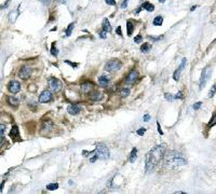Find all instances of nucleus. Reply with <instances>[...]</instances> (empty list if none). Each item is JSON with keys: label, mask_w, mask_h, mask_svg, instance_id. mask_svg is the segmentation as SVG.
I'll return each instance as SVG.
<instances>
[{"label": "nucleus", "mask_w": 216, "mask_h": 194, "mask_svg": "<svg viewBox=\"0 0 216 194\" xmlns=\"http://www.w3.org/2000/svg\"><path fill=\"white\" fill-rule=\"evenodd\" d=\"M167 150V145L165 144H160V145L156 146L155 148H152L151 150L146 154V164H145V169L147 173L152 171L158 164L161 162V160L164 156Z\"/></svg>", "instance_id": "f257e3e1"}, {"label": "nucleus", "mask_w": 216, "mask_h": 194, "mask_svg": "<svg viewBox=\"0 0 216 194\" xmlns=\"http://www.w3.org/2000/svg\"><path fill=\"white\" fill-rule=\"evenodd\" d=\"M109 156H110V153H109L107 146H105L104 144H97L95 148V153L90 159V161L91 163H94L96 160H107L109 159Z\"/></svg>", "instance_id": "f03ea898"}, {"label": "nucleus", "mask_w": 216, "mask_h": 194, "mask_svg": "<svg viewBox=\"0 0 216 194\" xmlns=\"http://www.w3.org/2000/svg\"><path fill=\"white\" fill-rule=\"evenodd\" d=\"M167 165H173L174 167L176 166H182V165L187 164V160L183 156L181 153H172V154H169L167 157Z\"/></svg>", "instance_id": "7ed1b4c3"}, {"label": "nucleus", "mask_w": 216, "mask_h": 194, "mask_svg": "<svg viewBox=\"0 0 216 194\" xmlns=\"http://www.w3.org/2000/svg\"><path fill=\"white\" fill-rule=\"evenodd\" d=\"M122 67V64L120 60L118 59H113V60H109L106 65H105V70L110 71V72H115V71H118L120 70Z\"/></svg>", "instance_id": "20e7f679"}, {"label": "nucleus", "mask_w": 216, "mask_h": 194, "mask_svg": "<svg viewBox=\"0 0 216 194\" xmlns=\"http://www.w3.org/2000/svg\"><path fill=\"white\" fill-rule=\"evenodd\" d=\"M210 76H211V69H210V67L204 68V69L202 70L201 78H200V86H199L200 87V90H202L203 87L205 86L207 80L210 79Z\"/></svg>", "instance_id": "39448f33"}, {"label": "nucleus", "mask_w": 216, "mask_h": 194, "mask_svg": "<svg viewBox=\"0 0 216 194\" xmlns=\"http://www.w3.org/2000/svg\"><path fill=\"white\" fill-rule=\"evenodd\" d=\"M49 85L53 92H59L62 90V82L56 78H49Z\"/></svg>", "instance_id": "423d86ee"}, {"label": "nucleus", "mask_w": 216, "mask_h": 194, "mask_svg": "<svg viewBox=\"0 0 216 194\" xmlns=\"http://www.w3.org/2000/svg\"><path fill=\"white\" fill-rule=\"evenodd\" d=\"M31 74V69L28 66H24L21 68V70L19 71V78H21L22 80H27Z\"/></svg>", "instance_id": "0eeeda50"}, {"label": "nucleus", "mask_w": 216, "mask_h": 194, "mask_svg": "<svg viewBox=\"0 0 216 194\" xmlns=\"http://www.w3.org/2000/svg\"><path fill=\"white\" fill-rule=\"evenodd\" d=\"M186 63H187V59L186 58H183L179 67L177 68V70L174 72V74H173V79H174L175 81H178V80H179V76H181V73H182V71L184 70L185 66H186Z\"/></svg>", "instance_id": "6e6552de"}, {"label": "nucleus", "mask_w": 216, "mask_h": 194, "mask_svg": "<svg viewBox=\"0 0 216 194\" xmlns=\"http://www.w3.org/2000/svg\"><path fill=\"white\" fill-rule=\"evenodd\" d=\"M8 88H9V91H10L11 93L15 94V93H19L21 91V84L17 82V81L13 80V81L9 82V84H8Z\"/></svg>", "instance_id": "1a4fd4ad"}, {"label": "nucleus", "mask_w": 216, "mask_h": 194, "mask_svg": "<svg viewBox=\"0 0 216 194\" xmlns=\"http://www.w3.org/2000/svg\"><path fill=\"white\" fill-rule=\"evenodd\" d=\"M50 100H52V94L50 91H43L40 94L39 96V102L44 104V102H49Z\"/></svg>", "instance_id": "9d476101"}, {"label": "nucleus", "mask_w": 216, "mask_h": 194, "mask_svg": "<svg viewBox=\"0 0 216 194\" xmlns=\"http://www.w3.org/2000/svg\"><path fill=\"white\" fill-rule=\"evenodd\" d=\"M80 111H81V107L79 106V105H77V104L69 105L67 107V112H68L69 114H71V116H77V114L80 113Z\"/></svg>", "instance_id": "9b49d317"}, {"label": "nucleus", "mask_w": 216, "mask_h": 194, "mask_svg": "<svg viewBox=\"0 0 216 194\" xmlns=\"http://www.w3.org/2000/svg\"><path fill=\"white\" fill-rule=\"evenodd\" d=\"M137 78H138V72L136 71V70H132V71L128 74V77H127V79H125V82L129 83V84L134 83L136 80H137Z\"/></svg>", "instance_id": "f8f14e48"}, {"label": "nucleus", "mask_w": 216, "mask_h": 194, "mask_svg": "<svg viewBox=\"0 0 216 194\" xmlns=\"http://www.w3.org/2000/svg\"><path fill=\"white\" fill-rule=\"evenodd\" d=\"M92 86H93V84H92L91 82H84V83L81 84L80 88H81V92H82V93H84V94H88V93L91 92Z\"/></svg>", "instance_id": "ddd939ff"}, {"label": "nucleus", "mask_w": 216, "mask_h": 194, "mask_svg": "<svg viewBox=\"0 0 216 194\" xmlns=\"http://www.w3.org/2000/svg\"><path fill=\"white\" fill-rule=\"evenodd\" d=\"M10 137L12 138V140H15V139H19L20 140V131H19V127L17 126H13L12 130L10 132Z\"/></svg>", "instance_id": "4468645a"}, {"label": "nucleus", "mask_w": 216, "mask_h": 194, "mask_svg": "<svg viewBox=\"0 0 216 194\" xmlns=\"http://www.w3.org/2000/svg\"><path fill=\"white\" fill-rule=\"evenodd\" d=\"M8 102H9V105L12 106L13 108H17L19 105H20V100H19L16 97H13V96L8 97Z\"/></svg>", "instance_id": "2eb2a0df"}, {"label": "nucleus", "mask_w": 216, "mask_h": 194, "mask_svg": "<svg viewBox=\"0 0 216 194\" xmlns=\"http://www.w3.org/2000/svg\"><path fill=\"white\" fill-rule=\"evenodd\" d=\"M109 78L107 77V76H101V77L98 78V83H99V85H102V86H106L108 83H109Z\"/></svg>", "instance_id": "dca6fc26"}, {"label": "nucleus", "mask_w": 216, "mask_h": 194, "mask_svg": "<svg viewBox=\"0 0 216 194\" xmlns=\"http://www.w3.org/2000/svg\"><path fill=\"white\" fill-rule=\"evenodd\" d=\"M103 98V93L101 92H94L93 94H91V99L94 102H99Z\"/></svg>", "instance_id": "f3484780"}, {"label": "nucleus", "mask_w": 216, "mask_h": 194, "mask_svg": "<svg viewBox=\"0 0 216 194\" xmlns=\"http://www.w3.org/2000/svg\"><path fill=\"white\" fill-rule=\"evenodd\" d=\"M103 29L106 33H110L111 31V25L109 23V21L107 19H104L103 21Z\"/></svg>", "instance_id": "a211bd4d"}, {"label": "nucleus", "mask_w": 216, "mask_h": 194, "mask_svg": "<svg viewBox=\"0 0 216 194\" xmlns=\"http://www.w3.org/2000/svg\"><path fill=\"white\" fill-rule=\"evenodd\" d=\"M143 9H145L146 11H148V12H152L153 10H155V5H151L150 2H144L142 5Z\"/></svg>", "instance_id": "6ab92c4d"}, {"label": "nucleus", "mask_w": 216, "mask_h": 194, "mask_svg": "<svg viewBox=\"0 0 216 194\" xmlns=\"http://www.w3.org/2000/svg\"><path fill=\"white\" fill-rule=\"evenodd\" d=\"M52 126H53V123L51 121H44L42 124V131H51Z\"/></svg>", "instance_id": "aec40b11"}, {"label": "nucleus", "mask_w": 216, "mask_h": 194, "mask_svg": "<svg viewBox=\"0 0 216 194\" xmlns=\"http://www.w3.org/2000/svg\"><path fill=\"white\" fill-rule=\"evenodd\" d=\"M136 157H137V149L136 148H134V149H132V151H131V155H130V162L131 163H134L135 162V160H136Z\"/></svg>", "instance_id": "412c9836"}, {"label": "nucleus", "mask_w": 216, "mask_h": 194, "mask_svg": "<svg viewBox=\"0 0 216 194\" xmlns=\"http://www.w3.org/2000/svg\"><path fill=\"white\" fill-rule=\"evenodd\" d=\"M162 23H163V17L160 16V15L156 16L155 19H153V22H152V24L155 25V26H161Z\"/></svg>", "instance_id": "4be33fe9"}, {"label": "nucleus", "mask_w": 216, "mask_h": 194, "mask_svg": "<svg viewBox=\"0 0 216 194\" xmlns=\"http://www.w3.org/2000/svg\"><path fill=\"white\" fill-rule=\"evenodd\" d=\"M127 28H128V36H131L134 30V24H133L131 21L127 22Z\"/></svg>", "instance_id": "5701e85b"}, {"label": "nucleus", "mask_w": 216, "mask_h": 194, "mask_svg": "<svg viewBox=\"0 0 216 194\" xmlns=\"http://www.w3.org/2000/svg\"><path fill=\"white\" fill-rule=\"evenodd\" d=\"M150 48H151V45L149 43H144L141 47V51H142L143 53H148L149 51H150Z\"/></svg>", "instance_id": "b1692460"}, {"label": "nucleus", "mask_w": 216, "mask_h": 194, "mask_svg": "<svg viewBox=\"0 0 216 194\" xmlns=\"http://www.w3.org/2000/svg\"><path fill=\"white\" fill-rule=\"evenodd\" d=\"M74 26H75L74 23H70V24H69V26L67 27V29H66V37H69V36L71 35L73 29H74Z\"/></svg>", "instance_id": "393cba45"}, {"label": "nucleus", "mask_w": 216, "mask_h": 194, "mask_svg": "<svg viewBox=\"0 0 216 194\" xmlns=\"http://www.w3.org/2000/svg\"><path fill=\"white\" fill-rule=\"evenodd\" d=\"M19 14V10L17 11H14V12H11L10 15H9V19H10L11 23H13L15 21V19H16V15Z\"/></svg>", "instance_id": "a878e982"}, {"label": "nucleus", "mask_w": 216, "mask_h": 194, "mask_svg": "<svg viewBox=\"0 0 216 194\" xmlns=\"http://www.w3.org/2000/svg\"><path fill=\"white\" fill-rule=\"evenodd\" d=\"M51 54H52L53 56H55V57H56V56L59 55V50H57V48H55V43H54V42L52 43V48H51Z\"/></svg>", "instance_id": "bb28decb"}, {"label": "nucleus", "mask_w": 216, "mask_h": 194, "mask_svg": "<svg viewBox=\"0 0 216 194\" xmlns=\"http://www.w3.org/2000/svg\"><path fill=\"white\" fill-rule=\"evenodd\" d=\"M47 189L50 190V191H54V190L59 189V184L57 183H50L47 185Z\"/></svg>", "instance_id": "cd10ccee"}, {"label": "nucleus", "mask_w": 216, "mask_h": 194, "mask_svg": "<svg viewBox=\"0 0 216 194\" xmlns=\"http://www.w3.org/2000/svg\"><path fill=\"white\" fill-rule=\"evenodd\" d=\"M5 126L3 125V124H1V126H0V133H1V144L3 142V138H5Z\"/></svg>", "instance_id": "c85d7f7f"}, {"label": "nucleus", "mask_w": 216, "mask_h": 194, "mask_svg": "<svg viewBox=\"0 0 216 194\" xmlns=\"http://www.w3.org/2000/svg\"><path fill=\"white\" fill-rule=\"evenodd\" d=\"M130 88L129 87H125V88H123L122 91H121V97H128L129 94H130Z\"/></svg>", "instance_id": "c756f323"}, {"label": "nucleus", "mask_w": 216, "mask_h": 194, "mask_svg": "<svg viewBox=\"0 0 216 194\" xmlns=\"http://www.w3.org/2000/svg\"><path fill=\"white\" fill-rule=\"evenodd\" d=\"M216 93V83L213 85V87H212L211 90H210V92H209V97H213L214 95H215Z\"/></svg>", "instance_id": "7c9ffc66"}, {"label": "nucleus", "mask_w": 216, "mask_h": 194, "mask_svg": "<svg viewBox=\"0 0 216 194\" xmlns=\"http://www.w3.org/2000/svg\"><path fill=\"white\" fill-rule=\"evenodd\" d=\"M215 124H216V114L211 119V121L209 122V124H207V126H209V127H211V126H214Z\"/></svg>", "instance_id": "2f4dec72"}, {"label": "nucleus", "mask_w": 216, "mask_h": 194, "mask_svg": "<svg viewBox=\"0 0 216 194\" xmlns=\"http://www.w3.org/2000/svg\"><path fill=\"white\" fill-rule=\"evenodd\" d=\"M143 40V37L142 35H137L135 38H134V42H136V43H139V42H142Z\"/></svg>", "instance_id": "473e14b6"}, {"label": "nucleus", "mask_w": 216, "mask_h": 194, "mask_svg": "<svg viewBox=\"0 0 216 194\" xmlns=\"http://www.w3.org/2000/svg\"><path fill=\"white\" fill-rule=\"evenodd\" d=\"M98 36H99V38H102V39H106V37H107V36H106V31H105L104 29L98 33Z\"/></svg>", "instance_id": "72a5a7b5"}, {"label": "nucleus", "mask_w": 216, "mask_h": 194, "mask_svg": "<svg viewBox=\"0 0 216 194\" xmlns=\"http://www.w3.org/2000/svg\"><path fill=\"white\" fill-rule=\"evenodd\" d=\"M201 105H202L201 102H196V104L193 105V109H195V110H199V109H200V107H201Z\"/></svg>", "instance_id": "f704fd0d"}, {"label": "nucleus", "mask_w": 216, "mask_h": 194, "mask_svg": "<svg viewBox=\"0 0 216 194\" xmlns=\"http://www.w3.org/2000/svg\"><path fill=\"white\" fill-rule=\"evenodd\" d=\"M145 132H146V128H144V127H142V128H139V130L137 131V135L143 136L144 134H145Z\"/></svg>", "instance_id": "c9c22d12"}, {"label": "nucleus", "mask_w": 216, "mask_h": 194, "mask_svg": "<svg viewBox=\"0 0 216 194\" xmlns=\"http://www.w3.org/2000/svg\"><path fill=\"white\" fill-rule=\"evenodd\" d=\"M65 63L68 64V65H70V66H71L73 68L78 67V64H77V63H71V62H69V60H65Z\"/></svg>", "instance_id": "e433bc0d"}, {"label": "nucleus", "mask_w": 216, "mask_h": 194, "mask_svg": "<svg viewBox=\"0 0 216 194\" xmlns=\"http://www.w3.org/2000/svg\"><path fill=\"white\" fill-rule=\"evenodd\" d=\"M164 97H165V99H167V100H173V99L175 98V97L172 96L171 94H167V93L165 94V95H164Z\"/></svg>", "instance_id": "4c0bfd02"}, {"label": "nucleus", "mask_w": 216, "mask_h": 194, "mask_svg": "<svg viewBox=\"0 0 216 194\" xmlns=\"http://www.w3.org/2000/svg\"><path fill=\"white\" fill-rule=\"evenodd\" d=\"M105 2H106L108 5H116V1H115V0H105Z\"/></svg>", "instance_id": "58836bf2"}, {"label": "nucleus", "mask_w": 216, "mask_h": 194, "mask_svg": "<svg viewBox=\"0 0 216 194\" xmlns=\"http://www.w3.org/2000/svg\"><path fill=\"white\" fill-rule=\"evenodd\" d=\"M128 1H129V0H123V1H122V3H121V8H122V9H125V8H127V5H128Z\"/></svg>", "instance_id": "ea45409f"}, {"label": "nucleus", "mask_w": 216, "mask_h": 194, "mask_svg": "<svg viewBox=\"0 0 216 194\" xmlns=\"http://www.w3.org/2000/svg\"><path fill=\"white\" fill-rule=\"evenodd\" d=\"M40 2L42 3V5H50V2H51V0H39Z\"/></svg>", "instance_id": "a19ab883"}, {"label": "nucleus", "mask_w": 216, "mask_h": 194, "mask_svg": "<svg viewBox=\"0 0 216 194\" xmlns=\"http://www.w3.org/2000/svg\"><path fill=\"white\" fill-rule=\"evenodd\" d=\"M157 126H158V132H159V134H160V135H163V132H162L161 126H160V123H159V122H157Z\"/></svg>", "instance_id": "79ce46f5"}, {"label": "nucleus", "mask_w": 216, "mask_h": 194, "mask_svg": "<svg viewBox=\"0 0 216 194\" xmlns=\"http://www.w3.org/2000/svg\"><path fill=\"white\" fill-rule=\"evenodd\" d=\"M174 97H175L176 99H182V98H183L182 92H178V94H177V95H175V96H174Z\"/></svg>", "instance_id": "37998d69"}, {"label": "nucleus", "mask_w": 216, "mask_h": 194, "mask_svg": "<svg viewBox=\"0 0 216 194\" xmlns=\"http://www.w3.org/2000/svg\"><path fill=\"white\" fill-rule=\"evenodd\" d=\"M149 120H150V116H149V114H145V116H144V121L148 122Z\"/></svg>", "instance_id": "c03bdc74"}, {"label": "nucleus", "mask_w": 216, "mask_h": 194, "mask_svg": "<svg viewBox=\"0 0 216 194\" xmlns=\"http://www.w3.org/2000/svg\"><path fill=\"white\" fill-rule=\"evenodd\" d=\"M117 34L122 37V33H121V27L120 26H118V28H117Z\"/></svg>", "instance_id": "a18cd8bd"}, {"label": "nucleus", "mask_w": 216, "mask_h": 194, "mask_svg": "<svg viewBox=\"0 0 216 194\" xmlns=\"http://www.w3.org/2000/svg\"><path fill=\"white\" fill-rule=\"evenodd\" d=\"M59 3H66L67 2V0H57Z\"/></svg>", "instance_id": "49530a36"}, {"label": "nucleus", "mask_w": 216, "mask_h": 194, "mask_svg": "<svg viewBox=\"0 0 216 194\" xmlns=\"http://www.w3.org/2000/svg\"><path fill=\"white\" fill-rule=\"evenodd\" d=\"M176 194H185V192H182V191H177V192H175Z\"/></svg>", "instance_id": "de8ad7c7"}, {"label": "nucleus", "mask_w": 216, "mask_h": 194, "mask_svg": "<svg viewBox=\"0 0 216 194\" xmlns=\"http://www.w3.org/2000/svg\"><path fill=\"white\" fill-rule=\"evenodd\" d=\"M197 8V5H193V7H191V9H190V11H193V10Z\"/></svg>", "instance_id": "09e8293b"}, {"label": "nucleus", "mask_w": 216, "mask_h": 194, "mask_svg": "<svg viewBox=\"0 0 216 194\" xmlns=\"http://www.w3.org/2000/svg\"><path fill=\"white\" fill-rule=\"evenodd\" d=\"M159 1H160V2H161V3H163V2H164V1H165V0H159Z\"/></svg>", "instance_id": "8fccbe9b"}]
</instances>
